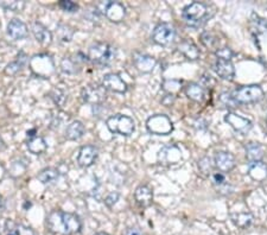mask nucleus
<instances>
[{
  "label": "nucleus",
  "instance_id": "obj_1",
  "mask_svg": "<svg viewBox=\"0 0 267 235\" xmlns=\"http://www.w3.org/2000/svg\"><path fill=\"white\" fill-rule=\"evenodd\" d=\"M47 227L54 234L75 235L81 230L82 222L73 212L53 210L47 216Z\"/></svg>",
  "mask_w": 267,
  "mask_h": 235
},
{
  "label": "nucleus",
  "instance_id": "obj_2",
  "mask_svg": "<svg viewBox=\"0 0 267 235\" xmlns=\"http://www.w3.org/2000/svg\"><path fill=\"white\" fill-rule=\"evenodd\" d=\"M182 17L185 21V23L192 28L202 27L208 21V18H210L209 6L204 3H192L183 10Z\"/></svg>",
  "mask_w": 267,
  "mask_h": 235
},
{
  "label": "nucleus",
  "instance_id": "obj_3",
  "mask_svg": "<svg viewBox=\"0 0 267 235\" xmlns=\"http://www.w3.org/2000/svg\"><path fill=\"white\" fill-rule=\"evenodd\" d=\"M88 59L96 64L101 66H108L115 59V49L108 43H98L92 44L88 49Z\"/></svg>",
  "mask_w": 267,
  "mask_h": 235
},
{
  "label": "nucleus",
  "instance_id": "obj_4",
  "mask_svg": "<svg viewBox=\"0 0 267 235\" xmlns=\"http://www.w3.org/2000/svg\"><path fill=\"white\" fill-rule=\"evenodd\" d=\"M236 105H248L259 102L263 98L262 88L258 85L243 86L230 93Z\"/></svg>",
  "mask_w": 267,
  "mask_h": 235
},
{
  "label": "nucleus",
  "instance_id": "obj_5",
  "mask_svg": "<svg viewBox=\"0 0 267 235\" xmlns=\"http://www.w3.org/2000/svg\"><path fill=\"white\" fill-rule=\"evenodd\" d=\"M106 125L112 133L120 134V136H131L136 130V124H134L133 119L124 114L112 115L107 119Z\"/></svg>",
  "mask_w": 267,
  "mask_h": 235
},
{
  "label": "nucleus",
  "instance_id": "obj_6",
  "mask_svg": "<svg viewBox=\"0 0 267 235\" xmlns=\"http://www.w3.org/2000/svg\"><path fill=\"white\" fill-rule=\"evenodd\" d=\"M146 128L150 133L157 136H166L173 131L172 121L165 114H156L147 119Z\"/></svg>",
  "mask_w": 267,
  "mask_h": 235
},
{
  "label": "nucleus",
  "instance_id": "obj_7",
  "mask_svg": "<svg viewBox=\"0 0 267 235\" xmlns=\"http://www.w3.org/2000/svg\"><path fill=\"white\" fill-rule=\"evenodd\" d=\"M30 68L37 76L48 79L55 72V64L48 55H36L30 60Z\"/></svg>",
  "mask_w": 267,
  "mask_h": 235
},
{
  "label": "nucleus",
  "instance_id": "obj_8",
  "mask_svg": "<svg viewBox=\"0 0 267 235\" xmlns=\"http://www.w3.org/2000/svg\"><path fill=\"white\" fill-rule=\"evenodd\" d=\"M176 38V30L173 25L169 23H160L154 28L152 34V41L162 47H168L172 44Z\"/></svg>",
  "mask_w": 267,
  "mask_h": 235
},
{
  "label": "nucleus",
  "instance_id": "obj_9",
  "mask_svg": "<svg viewBox=\"0 0 267 235\" xmlns=\"http://www.w3.org/2000/svg\"><path fill=\"white\" fill-rule=\"evenodd\" d=\"M82 100L89 105H100L107 98V93L104 86L88 85L83 87L81 91Z\"/></svg>",
  "mask_w": 267,
  "mask_h": 235
},
{
  "label": "nucleus",
  "instance_id": "obj_10",
  "mask_svg": "<svg viewBox=\"0 0 267 235\" xmlns=\"http://www.w3.org/2000/svg\"><path fill=\"white\" fill-rule=\"evenodd\" d=\"M99 5L104 6L101 9V12L107 17L108 21L113 22V23H120L126 16V8L119 2H106Z\"/></svg>",
  "mask_w": 267,
  "mask_h": 235
},
{
  "label": "nucleus",
  "instance_id": "obj_11",
  "mask_svg": "<svg viewBox=\"0 0 267 235\" xmlns=\"http://www.w3.org/2000/svg\"><path fill=\"white\" fill-rule=\"evenodd\" d=\"M224 121H226L234 131L239 132L241 134H247L252 130L253 126L252 121L235 113H227L226 117H224Z\"/></svg>",
  "mask_w": 267,
  "mask_h": 235
},
{
  "label": "nucleus",
  "instance_id": "obj_12",
  "mask_svg": "<svg viewBox=\"0 0 267 235\" xmlns=\"http://www.w3.org/2000/svg\"><path fill=\"white\" fill-rule=\"evenodd\" d=\"M102 86H104L105 89H108V91L115 92V93H126L127 91V85L124 80L121 79L120 75L114 73H109L106 74L102 79Z\"/></svg>",
  "mask_w": 267,
  "mask_h": 235
},
{
  "label": "nucleus",
  "instance_id": "obj_13",
  "mask_svg": "<svg viewBox=\"0 0 267 235\" xmlns=\"http://www.w3.org/2000/svg\"><path fill=\"white\" fill-rule=\"evenodd\" d=\"M98 147L93 146V145H86V146H82L81 150H80L79 156H77V163L82 167L92 166L95 163V160L98 159Z\"/></svg>",
  "mask_w": 267,
  "mask_h": 235
},
{
  "label": "nucleus",
  "instance_id": "obj_14",
  "mask_svg": "<svg viewBox=\"0 0 267 235\" xmlns=\"http://www.w3.org/2000/svg\"><path fill=\"white\" fill-rule=\"evenodd\" d=\"M28 34H29V29L23 21L17 18L10 21V23L8 24V35L12 38V40L14 41L23 40V38L28 36Z\"/></svg>",
  "mask_w": 267,
  "mask_h": 235
},
{
  "label": "nucleus",
  "instance_id": "obj_15",
  "mask_svg": "<svg viewBox=\"0 0 267 235\" xmlns=\"http://www.w3.org/2000/svg\"><path fill=\"white\" fill-rule=\"evenodd\" d=\"M215 165L221 172H229L235 167V157L230 152L221 151L215 154Z\"/></svg>",
  "mask_w": 267,
  "mask_h": 235
},
{
  "label": "nucleus",
  "instance_id": "obj_16",
  "mask_svg": "<svg viewBox=\"0 0 267 235\" xmlns=\"http://www.w3.org/2000/svg\"><path fill=\"white\" fill-rule=\"evenodd\" d=\"M31 30L35 38H36V41L41 44V46L43 47L50 46L51 42H53V34H51L49 29L44 27L42 23L36 22V23H34V25H32Z\"/></svg>",
  "mask_w": 267,
  "mask_h": 235
},
{
  "label": "nucleus",
  "instance_id": "obj_17",
  "mask_svg": "<svg viewBox=\"0 0 267 235\" xmlns=\"http://www.w3.org/2000/svg\"><path fill=\"white\" fill-rule=\"evenodd\" d=\"M133 63L136 68L141 73H151L156 67L157 61L152 56L144 54H137L133 57Z\"/></svg>",
  "mask_w": 267,
  "mask_h": 235
},
{
  "label": "nucleus",
  "instance_id": "obj_18",
  "mask_svg": "<svg viewBox=\"0 0 267 235\" xmlns=\"http://www.w3.org/2000/svg\"><path fill=\"white\" fill-rule=\"evenodd\" d=\"M159 160L164 164H176L182 159V152L177 146H165L158 154Z\"/></svg>",
  "mask_w": 267,
  "mask_h": 235
},
{
  "label": "nucleus",
  "instance_id": "obj_19",
  "mask_svg": "<svg viewBox=\"0 0 267 235\" xmlns=\"http://www.w3.org/2000/svg\"><path fill=\"white\" fill-rule=\"evenodd\" d=\"M215 72L221 79L228 80L231 81L235 76V68L231 61H224V60H217L215 63Z\"/></svg>",
  "mask_w": 267,
  "mask_h": 235
},
{
  "label": "nucleus",
  "instance_id": "obj_20",
  "mask_svg": "<svg viewBox=\"0 0 267 235\" xmlns=\"http://www.w3.org/2000/svg\"><path fill=\"white\" fill-rule=\"evenodd\" d=\"M134 198H136V202L140 207H149L153 201L152 189L147 185H139L134 191Z\"/></svg>",
  "mask_w": 267,
  "mask_h": 235
},
{
  "label": "nucleus",
  "instance_id": "obj_21",
  "mask_svg": "<svg viewBox=\"0 0 267 235\" xmlns=\"http://www.w3.org/2000/svg\"><path fill=\"white\" fill-rule=\"evenodd\" d=\"M248 175L253 181L262 182L267 178V165L263 162H254L249 164Z\"/></svg>",
  "mask_w": 267,
  "mask_h": 235
},
{
  "label": "nucleus",
  "instance_id": "obj_22",
  "mask_svg": "<svg viewBox=\"0 0 267 235\" xmlns=\"http://www.w3.org/2000/svg\"><path fill=\"white\" fill-rule=\"evenodd\" d=\"M178 51L183 55V56L191 61L198 60L199 55H201L198 48L190 41H183L182 43L178 46Z\"/></svg>",
  "mask_w": 267,
  "mask_h": 235
},
{
  "label": "nucleus",
  "instance_id": "obj_23",
  "mask_svg": "<svg viewBox=\"0 0 267 235\" xmlns=\"http://www.w3.org/2000/svg\"><path fill=\"white\" fill-rule=\"evenodd\" d=\"M85 132H86L85 125H83L81 121L75 120V121H73L70 125H68V127H67L66 138L68 140H77L83 137Z\"/></svg>",
  "mask_w": 267,
  "mask_h": 235
},
{
  "label": "nucleus",
  "instance_id": "obj_24",
  "mask_svg": "<svg viewBox=\"0 0 267 235\" xmlns=\"http://www.w3.org/2000/svg\"><path fill=\"white\" fill-rule=\"evenodd\" d=\"M246 150V157L247 159L249 160L250 163L254 162H261L262 157H263V149L262 146L258 143H249L246 145L244 147Z\"/></svg>",
  "mask_w": 267,
  "mask_h": 235
},
{
  "label": "nucleus",
  "instance_id": "obj_25",
  "mask_svg": "<svg viewBox=\"0 0 267 235\" xmlns=\"http://www.w3.org/2000/svg\"><path fill=\"white\" fill-rule=\"evenodd\" d=\"M184 93L189 99L195 102L203 101L205 95L204 88L198 83H190V85L186 86L184 88Z\"/></svg>",
  "mask_w": 267,
  "mask_h": 235
},
{
  "label": "nucleus",
  "instance_id": "obj_26",
  "mask_svg": "<svg viewBox=\"0 0 267 235\" xmlns=\"http://www.w3.org/2000/svg\"><path fill=\"white\" fill-rule=\"evenodd\" d=\"M83 62V60L77 59V56L75 57H64L61 62V68L64 73L67 74H76L80 72V67H81V63Z\"/></svg>",
  "mask_w": 267,
  "mask_h": 235
},
{
  "label": "nucleus",
  "instance_id": "obj_27",
  "mask_svg": "<svg viewBox=\"0 0 267 235\" xmlns=\"http://www.w3.org/2000/svg\"><path fill=\"white\" fill-rule=\"evenodd\" d=\"M60 172L55 167H46L37 175V179L42 184H53L59 179Z\"/></svg>",
  "mask_w": 267,
  "mask_h": 235
},
{
  "label": "nucleus",
  "instance_id": "obj_28",
  "mask_svg": "<svg viewBox=\"0 0 267 235\" xmlns=\"http://www.w3.org/2000/svg\"><path fill=\"white\" fill-rule=\"evenodd\" d=\"M231 220L237 227L242 228H248L253 222V215L249 211H240V212H234L231 214Z\"/></svg>",
  "mask_w": 267,
  "mask_h": 235
},
{
  "label": "nucleus",
  "instance_id": "obj_29",
  "mask_svg": "<svg viewBox=\"0 0 267 235\" xmlns=\"http://www.w3.org/2000/svg\"><path fill=\"white\" fill-rule=\"evenodd\" d=\"M47 149H48L47 141L42 137L35 136L28 141V150L34 154H41L46 152Z\"/></svg>",
  "mask_w": 267,
  "mask_h": 235
},
{
  "label": "nucleus",
  "instance_id": "obj_30",
  "mask_svg": "<svg viewBox=\"0 0 267 235\" xmlns=\"http://www.w3.org/2000/svg\"><path fill=\"white\" fill-rule=\"evenodd\" d=\"M250 30L254 34L259 35L267 31V19L259 17L258 15L253 14L250 18Z\"/></svg>",
  "mask_w": 267,
  "mask_h": 235
},
{
  "label": "nucleus",
  "instance_id": "obj_31",
  "mask_svg": "<svg viewBox=\"0 0 267 235\" xmlns=\"http://www.w3.org/2000/svg\"><path fill=\"white\" fill-rule=\"evenodd\" d=\"M56 32H57V37H59V40L61 42L67 43V42H70L73 40L74 29L72 27H69V25L60 24L59 27H57Z\"/></svg>",
  "mask_w": 267,
  "mask_h": 235
},
{
  "label": "nucleus",
  "instance_id": "obj_32",
  "mask_svg": "<svg viewBox=\"0 0 267 235\" xmlns=\"http://www.w3.org/2000/svg\"><path fill=\"white\" fill-rule=\"evenodd\" d=\"M6 227H8L9 230L15 231L17 235H36L30 227L24 226V224L15 223L14 221H6Z\"/></svg>",
  "mask_w": 267,
  "mask_h": 235
},
{
  "label": "nucleus",
  "instance_id": "obj_33",
  "mask_svg": "<svg viewBox=\"0 0 267 235\" xmlns=\"http://www.w3.org/2000/svg\"><path fill=\"white\" fill-rule=\"evenodd\" d=\"M27 62V56L22 57L18 56V60L15 61V62L10 63L5 69V74L6 75H16L18 72H21V69L23 68V66Z\"/></svg>",
  "mask_w": 267,
  "mask_h": 235
},
{
  "label": "nucleus",
  "instance_id": "obj_34",
  "mask_svg": "<svg viewBox=\"0 0 267 235\" xmlns=\"http://www.w3.org/2000/svg\"><path fill=\"white\" fill-rule=\"evenodd\" d=\"M201 42L203 43L204 47L209 48V49H214L218 44V40L211 32H203L201 35Z\"/></svg>",
  "mask_w": 267,
  "mask_h": 235
},
{
  "label": "nucleus",
  "instance_id": "obj_35",
  "mask_svg": "<svg viewBox=\"0 0 267 235\" xmlns=\"http://www.w3.org/2000/svg\"><path fill=\"white\" fill-rule=\"evenodd\" d=\"M164 89L168 92V94H175V93L179 92L182 88V82L178 81V80H166L164 82Z\"/></svg>",
  "mask_w": 267,
  "mask_h": 235
},
{
  "label": "nucleus",
  "instance_id": "obj_36",
  "mask_svg": "<svg viewBox=\"0 0 267 235\" xmlns=\"http://www.w3.org/2000/svg\"><path fill=\"white\" fill-rule=\"evenodd\" d=\"M0 5L6 10H10V11L21 12L22 10L24 9L25 3L24 2H5V3H0Z\"/></svg>",
  "mask_w": 267,
  "mask_h": 235
},
{
  "label": "nucleus",
  "instance_id": "obj_37",
  "mask_svg": "<svg viewBox=\"0 0 267 235\" xmlns=\"http://www.w3.org/2000/svg\"><path fill=\"white\" fill-rule=\"evenodd\" d=\"M215 55H216L217 60H224V61H230L231 57L234 56V53L233 50L230 49V48H221V49H217L216 53H215Z\"/></svg>",
  "mask_w": 267,
  "mask_h": 235
},
{
  "label": "nucleus",
  "instance_id": "obj_38",
  "mask_svg": "<svg viewBox=\"0 0 267 235\" xmlns=\"http://www.w3.org/2000/svg\"><path fill=\"white\" fill-rule=\"evenodd\" d=\"M51 95H53L55 104H57L59 106H63L64 104H66L67 95H66V93H64L63 91H61V89H55Z\"/></svg>",
  "mask_w": 267,
  "mask_h": 235
},
{
  "label": "nucleus",
  "instance_id": "obj_39",
  "mask_svg": "<svg viewBox=\"0 0 267 235\" xmlns=\"http://www.w3.org/2000/svg\"><path fill=\"white\" fill-rule=\"evenodd\" d=\"M59 6L67 12H76L79 10V5L74 2H69V0H62L59 3Z\"/></svg>",
  "mask_w": 267,
  "mask_h": 235
},
{
  "label": "nucleus",
  "instance_id": "obj_40",
  "mask_svg": "<svg viewBox=\"0 0 267 235\" xmlns=\"http://www.w3.org/2000/svg\"><path fill=\"white\" fill-rule=\"evenodd\" d=\"M221 101L222 104H224L227 106V107H235V101H234L233 98H231V94L230 93H223V94H221Z\"/></svg>",
  "mask_w": 267,
  "mask_h": 235
},
{
  "label": "nucleus",
  "instance_id": "obj_41",
  "mask_svg": "<svg viewBox=\"0 0 267 235\" xmlns=\"http://www.w3.org/2000/svg\"><path fill=\"white\" fill-rule=\"evenodd\" d=\"M198 166H199V169L202 170V172L208 173V172L211 170V163H210V159H209L208 157H204V158H202V159L198 162Z\"/></svg>",
  "mask_w": 267,
  "mask_h": 235
},
{
  "label": "nucleus",
  "instance_id": "obj_42",
  "mask_svg": "<svg viewBox=\"0 0 267 235\" xmlns=\"http://www.w3.org/2000/svg\"><path fill=\"white\" fill-rule=\"evenodd\" d=\"M118 199H119L118 192H111V194H109L107 197L105 198V204L107 205V207L111 208V207H113L115 203H117Z\"/></svg>",
  "mask_w": 267,
  "mask_h": 235
},
{
  "label": "nucleus",
  "instance_id": "obj_43",
  "mask_svg": "<svg viewBox=\"0 0 267 235\" xmlns=\"http://www.w3.org/2000/svg\"><path fill=\"white\" fill-rule=\"evenodd\" d=\"M213 182L215 185L222 186L226 184V178H224V176L221 172H216L213 175Z\"/></svg>",
  "mask_w": 267,
  "mask_h": 235
},
{
  "label": "nucleus",
  "instance_id": "obj_44",
  "mask_svg": "<svg viewBox=\"0 0 267 235\" xmlns=\"http://www.w3.org/2000/svg\"><path fill=\"white\" fill-rule=\"evenodd\" d=\"M173 102H175V95L172 94H166L162 100V104L168 106V107L169 106H171Z\"/></svg>",
  "mask_w": 267,
  "mask_h": 235
},
{
  "label": "nucleus",
  "instance_id": "obj_45",
  "mask_svg": "<svg viewBox=\"0 0 267 235\" xmlns=\"http://www.w3.org/2000/svg\"><path fill=\"white\" fill-rule=\"evenodd\" d=\"M124 235H144L143 231H141L139 228H128V229L125 231Z\"/></svg>",
  "mask_w": 267,
  "mask_h": 235
},
{
  "label": "nucleus",
  "instance_id": "obj_46",
  "mask_svg": "<svg viewBox=\"0 0 267 235\" xmlns=\"http://www.w3.org/2000/svg\"><path fill=\"white\" fill-rule=\"evenodd\" d=\"M5 172H6V170H5L4 165H3V164H0V181H2V179L5 177Z\"/></svg>",
  "mask_w": 267,
  "mask_h": 235
},
{
  "label": "nucleus",
  "instance_id": "obj_47",
  "mask_svg": "<svg viewBox=\"0 0 267 235\" xmlns=\"http://www.w3.org/2000/svg\"><path fill=\"white\" fill-rule=\"evenodd\" d=\"M5 149V144H4V141H3L2 139H0V151H3Z\"/></svg>",
  "mask_w": 267,
  "mask_h": 235
},
{
  "label": "nucleus",
  "instance_id": "obj_48",
  "mask_svg": "<svg viewBox=\"0 0 267 235\" xmlns=\"http://www.w3.org/2000/svg\"><path fill=\"white\" fill-rule=\"evenodd\" d=\"M3 210H4V202L0 201V214H2Z\"/></svg>",
  "mask_w": 267,
  "mask_h": 235
},
{
  "label": "nucleus",
  "instance_id": "obj_49",
  "mask_svg": "<svg viewBox=\"0 0 267 235\" xmlns=\"http://www.w3.org/2000/svg\"><path fill=\"white\" fill-rule=\"evenodd\" d=\"M94 235H109V234L105 233V231H99V233H95Z\"/></svg>",
  "mask_w": 267,
  "mask_h": 235
},
{
  "label": "nucleus",
  "instance_id": "obj_50",
  "mask_svg": "<svg viewBox=\"0 0 267 235\" xmlns=\"http://www.w3.org/2000/svg\"><path fill=\"white\" fill-rule=\"evenodd\" d=\"M8 235H17V234H16V233H15V231H11V230H9V233H8Z\"/></svg>",
  "mask_w": 267,
  "mask_h": 235
},
{
  "label": "nucleus",
  "instance_id": "obj_51",
  "mask_svg": "<svg viewBox=\"0 0 267 235\" xmlns=\"http://www.w3.org/2000/svg\"><path fill=\"white\" fill-rule=\"evenodd\" d=\"M3 229H4V227H3V224H0V235L3 233Z\"/></svg>",
  "mask_w": 267,
  "mask_h": 235
},
{
  "label": "nucleus",
  "instance_id": "obj_52",
  "mask_svg": "<svg viewBox=\"0 0 267 235\" xmlns=\"http://www.w3.org/2000/svg\"><path fill=\"white\" fill-rule=\"evenodd\" d=\"M0 201H2V195H0Z\"/></svg>",
  "mask_w": 267,
  "mask_h": 235
}]
</instances>
